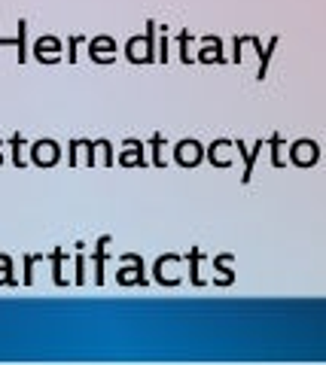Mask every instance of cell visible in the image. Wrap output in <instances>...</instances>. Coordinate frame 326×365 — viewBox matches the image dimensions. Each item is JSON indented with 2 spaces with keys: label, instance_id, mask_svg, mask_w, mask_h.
<instances>
[{
  "label": "cell",
  "instance_id": "obj_2",
  "mask_svg": "<svg viewBox=\"0 0 326 365\" xmlns=\"http://www.w3.org/2000/svg\"><path fill=\"white\" fill-rule=\"evenodd\" d=\"M58 52H61L58 37H40L34 43V58L43 61V64H55L58 61Z\"/></svg>",
  "mask_w": 326,
  "mask_h": 365
},
{
  "label": "cell",
  "instance_id": "obj_3",
  "mask_svg": "<svg viewBox=\"0 0 326 365\" xmlns=\"http://www.w3.org/2000/svg\"><path fill=\"white\" fill-rule=\"evenodd\" d=\"M25 34H28V21L21 19V21H19V34H16V40H19L16 49H19V61H21V64L28 61V43H25Z\"/></svg>",
  "mask_w": 326,
  "mask_h": 365
},
{
  "label": "cell",
  "instance_id": "obj_9",
  "mask_svg": "<svg viewBox=\"0 0 326 365\" xmlns=\"http://www.w3.org/2000/svg\"><path fill=\"white\" fill-rule=\"evenodd\" d=\"M4 46H19V40H6V37H0V49H4Z\"/></svg>",
  "mask_w": 326,
  "mask_h": 365
},
{
  "label": "cell",
  "instance_id": "obj_8",
  "mask_svg": "<svg viewBox=\"0 0 326 365\" xmlns=\"http://www.w3.org/2000/svg\"><path fill=\"white\" fill-rule=\"evenodd\" d=\"M34 265H37V256H25V283H34Z\"/></svg>",
  "mask_w": 326,
  "mask_h": 365
},
{
  "label": "cell",
  "instance_id": "obj_4",
  "mask_svg": "<svg viewBox=\"0 0 326 365\" xmlns=\"http://www.w3.org/2000/svg\"><path fill=\"white\" fill-rule=\"evenodd\" d=\"M195 146H198V143H193V140H189V143H180V150H177L180 162H183V165H186V162H189V165H195V162H198V153H193Z\"/></svg>",
  "mask_w": 326,
  "mask_h": 365
},
{
  "label": "cell",
  "instance_id": "obj_1",
  "mask_svg": "<svg viewBox=\"0 0 326 365\" xmlns=\"http://www.w3.org/2000/svg\"><path fill=\"white\" fill-rule=\"evenodd\" d=\"M61 158V150H58V143L52 140V137H46V140H37V143H31V162L34 165H40V168H52L55 162Z\"/></svg>",
  "mask_w": 326,
  "mask_h": 365
},
{
  "label": "cell",
  "instance_id": "obj_7",
  "mask_svg": "<svg viewBox=\"0 0 326 365\" xmlns=\"http://www.w3.org/2000/svg\"><path fill=\"white\" fill-rule=\"evenodd\" d=\"M13 271V259L4 256V268H0V283H9V287H16V274H6Z\"/></svg>",
  "mask_w": 326,
  "mask_h": 365
},
{
  "label": "cell",
  "instance_id": "obj_5",
  "mask_svg": "<svg viewBox=\"0 0 326 365\" xmlns=\"http://www.w3.org/2000/svg\"><path fill=\"white\" fill-rule=\"evenodd\" d=\"M21 143H25V137H21V134L9 137V146H13V165H16V168H25V165H28L25 158H21Z\"/></svg>",
  "mask_w": 326,
  "mask_h": 365
},
{
  "label": "cell",
  "instance_id": "obj_6",
  "mask_svg": "<svg viewBox=\"0 0 326 365\" xmlns=\"http://www.w3.org/2000/svg\"><path fill=\"white\" fill-rule=\"evenodd\" d=\"M52 283L55 287H61L64 277H61V250H55L52 253Z\"/></svg>",
  "mask_w": 326,
  "mask_h": 365
}]
</instances>
